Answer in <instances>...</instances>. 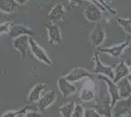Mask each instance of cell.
Listing matches in <instances>:
<instances>
[{"instance_id":"cell-1","label":"cell","mask_w":131,"mask_h":117,"mask_svg":"<svg viewBox=\"0 0 131 117\" xmlns=\"http://www.w3.org/2000/svg\"><path fill=\"white\" fill-rule=\"evenodd\" d=\"M29 46H30V52L32 53V55L35 57V59H37L39 61H41L42 63L46 66H51L52 61L48 57L46 51L32 38L29 37Z\"/></svg>"},{"instance_id":"cell-2","label":"cell","mask_w":131,"mask_h":117,"mask_svg":"<svg viewBox=\"0 0 131 117\" xmlns=\"http://www.w3.org/2000/svg\"><path fill=\"white\" fill-rule=\"evenodd\" d=\"M29 37L28 35H22L17 38L13 39V48L16 49L19 54L21 55L23 60L27 59L28 52L30 51V46H29Z\"/></svg>"},{"instance_id":"cell-3","label":"cell","mask_w":131,"mask_h":117,"mask_svg":"<svg viewBox=\"0 0 131 117\" xmlns=\"http://www.w3.org/2000/svg\"><path fill=\"white\" fill-rule=\"evenodd\" d=\"M96 77L103 80L104 82H106L107 86H108V92H109V96L111 98V103L112 106H114L115 102L120 99L119 92H118V88H117V84L115 83V81L112 78L108 77L106 75H102V74H95Z\"/></svg>"},{"instance_id":"cell-4","label":"cell","mask_w":131,"mask_h":117,"mask_svg":"<svg viewBox=\"0 0 131 117\" xmlns=\"http://www.w3.org/2000/svg\"><path fill=\"white\" fill-rule=\"evenodd\" d=\"M131 110V97L119 99L113 106V117H124Z\"/></svg>"},{"instance_id":"cell-5","label":"cell","mask_w":131,"mask_h":117,"mask_svg":"<svg viewBox=\"0 0 131 117\" xmlns=\"http://www.w3.org/2000/svg\"><path fill=\"white\" fill-rule=\"evenodd\" d=\"M103 10L98 5L90 3L85 7L84 10V16L88 22H99L102 19V13Z\"/></svg>"},{"instance_id":"cell-6","label":"cell","mask_w":131,"mask_h":117,"mask_svg":"<svg viewBox=\"0 0 131 117\" xmlns=\"http://www.w3.org/2000/svg\"><path fill=\"white\" fill-rule=\"evenodd\" d=\"M130 46V43L128 40H126L124 42L120 43V44L115 45V46H112V47H108V48H101L99 49V53H102V54H108L113 58H119L124 51Z\"/></svg>"},{"instance_id":"cell-7","label":"cell","mask_w":131,"mask_h":117,"mask_svg":"<svg viewBox=\"0 0 131 117\" xmlns=\"http://www.w3.org/2000/svg\"><path fill=\"white\" fill-rule=\"evenodd\" d=\"M58 89L64 98L75 94L77 92V88L74 84L69 81L66 77H61L58 79Z\"/></svg>"},{"instance_id":"cell-8","label":"cell","mask_w":131,"mask_h":117,"mask_svg":"<svg viewBox=\"0 0 131 117\" xmlns=\"http://www.w3.org/2000/svg\"><path fill=\"white\" fill-rule=\"evenodd\" d=\"M94 76V74L88 71L87 69L82 68V67H74L72 70H71L70 72L66 75L65 77L71 81L72 83L74 82H78L82 79H86V78H92Z\"/></svg>"},{"instance_id":"cell-9","label":"cell","mask_w":131,"mask_h":117,"mask_svg":"<svg viewBox=\"0 0 131 117\" xmlns=\"http://www.w3.org/2000/svg\"><path fill=\"white\" fill-rule=\"evenodd\" d=\"M48 31V41L52 46H58L62 41V34L59 27L55 22H48L46 24Z\"/></svg>"},{"instance_id":"cell-10","label":"cell","mask_w":131,"mask_h":117,"mask_svg":"<svg viewBox=\"0 0 131 117\" xmlns=\"http://www.w3.org/2000/svg\"><path fill=\"white\" fill-rule=\"evenodd\" d=\"M94 60H95V67H94L93 73H94V74H102V75H106V76L112 78V79L114 80V77H115L114 67L104 64V63L101 61V60L99 59V57L97 54H95Z\"/></svg>"},{"instance_id":"cell-11","label":"cell","mask_w":131,"mask_h":117,"mask_svg":"<svg viewBox=\"0 0 131 117\" xmlns=\"http://www.w3.org/2000/svg\"><path fill=\"white\" fill-rule=\"evenodd\" d=\"M105 39H106V32H105L104 28L99 23H97L90 32V40L92 42L93 46L100 47L104 43Z\"/></svg>"},{"instance_id":"cell-12","label":"cell","mask_w":131,"mask_h":117,"mask_svg":"<svg viewBox=\"0 0 131 117\" xmlns=\"http://www.w3.org/2000/svg\"><path fill=\"white\" fill-rule=\"evenodd\" d=\"M33 34L34 33L32 30L24 24H11L10 30L8 32V35L11 39H15L22 35H28L32 37Z\"/></svg>"},{"instance_id":"cell-13","label":"cell","mask_w":131,"mask_h":117,"mask_svg":"<svg viewBox=\"0 0 131 117\" xmlns=\"http://www.w3.org/2000/svg\"><path fill=\"white\" fill-rule=\"evenodd\" d=\"M57 100V94L55 91H48L46 92L44 95L41 96V98L39 99L38 102V109L40 111H43L45 109H47L48 107L52 106Z\"/></svg>"},{"instance_id":"cell-14","label":"cell","mask_w":131,"mask_h":117,"mask_svg":"<svg viewBox=\"0 0 131 117\" xmlns=\"http://www.w3.org/2000/svg\"><path fill=\"white\" fill-rule=\"evenodd\" d=\"M114 73H115L114 81L115 83H117L120 79L127 77L129 75V67H128V64L125 62V61H120V62L115 64L114 67Z\"/></svg>"},{"instance_id":"cell-15","label":"cell","mask_w":131,"mask_h":117,"mask_svg":"<svg viewBox=\"0 0 131 117\" xmlns=\"http://www.w3.org/2000/svg\"><path fill=\"white\" fill-rule=\"evenodd\" d=\"M116 84H117L120 99H126V98L131 97V84L128 78H122Z\"/></svg>"},{"instance_id":"cell-16","label":"cell","mask_w":131,"mask_h":117,"mask_svg":"<svg viewBox=\"0 0 131 117\" xmlns=\"http://www.w3.org/2000/svg\"><path fill=\"white\" fill-rule=\"evenodd\" d=\"M45 87H46V85L44 83H38L36 84V85H34L32 87V89L30 90L29 94H28L27 101H29V102H36V101H38L39 99L42 96V93H43Z\"/></svg>"},{"instance_id":"cell-17","label":"cell","mask_w":131,"mask_h":117,"mask_svg":"<svg viewBox=\"0 0 131 117\" xmlns=\"http://www.w3.org/2000/svg\"><path fill=\"white\" fill-rule=\"evenodd\" d=\"M79 98L82 101H85V102H89L95 99V91L92 87H89L87 85H85L83 88H82L81 92L79 94Z\"/></svg>"},{"instance_id":"cell-18","label":"cell","mask_w":131,"mask_h":117,"mask_svg":"<svg viewBox=\"0 0 131 117\" xmlns=\"http://www.w3.org/2000/svg\"><path fill=\"white\" fill-rule=\"evenodd\" d=\"M17 3L15 0H0V11L10 14L17 8Z\"/></svg>"},{"instance_id":"cell-19","label":"cell","mask_w":131,"mask_h":117,"mask_svg":"<svg viewBox=\"0 0 131 117\" xmlns=\"http://www.w3.org/2000/svg\"><path fill=\"white\" fill-rule=\"evenodd\" d=\"M74 107H75V103L73 101H69L61 106L59 108V112L62 117H71Z\"/></svg>"},{"instance_id":"cell-20","label":"cell","mask_w":131,"mask_h":117,"mask_svg":"<svg viewBox=\"0 0 131 117\" xmlns=\"http://www.w3.org/2000/svg\"><path fill=\"white\" fill-rule=\"evenodd\" d=\"M65 12V8H64V5L61 4V3H58L52 8L51 12L49 13V17L51 20H55V19H58L60 18L61 16H63Z\"/></svg>"},{"instance_id":"cell-21","label":"cell","mask_w":131,"mask_h":117,"mask_svg":"<svg viewBox=\"0 0 131 117\" xmlns=\"http://www.w3.org/2000/svg\"><path fill=\"white\" fill-rule=\"evenodd\" d=\"M116 22L122 28V29L125 31L127 34L131 35V18L129 19H122V18H117Z\"/></svg>"},{"instance_id":"cell-22","label":"cell","mask_w":131,"mask_h":117,"mask_svg":"<svg viewBox=\"0 0 131 117\" xmlns=\"http://www.w3.org/2000/svg\"><path fill=\"white\" fill-rule=\"evenodd\" d=\"M84 111H85V108L81 105H75L71 117H84Z\"/></svg>"},{"instance_id":"cell-23","label":"cell","mask_w":131,"mask_h":117,"mask_svg":"<svg viewBox=\"0 0 131 117\" xmlns=\"http://www.w3.org/2000/svg\"><path fill=\"white\" fill-rule=\"evenodd\" d=\"M102 114L95 108H85L84 117H101Z\"/></svg>"},{"instance_id":"cell-24","label":"cell","mask_w":131,"mask_h":117,"mask_svg":"<svg viewBox=\"0 0 131 117\" xmlns=\"http://www.w3.org/2000/svg\"><path fill=\"white\" fill-rule=\"evenodd\" d=\"M10 28H11V22H10L1 23L0 24V34L8 33L9 30H10Z\"/></svg>"},{"instance_id":"cell-25","label":"cell","mask_w":131,"mask_h":117,"mask_svg":"<svg viewBox=\"0 0 131 117\" xmlns=\"http://www.w3.org/2000/svg\"><path fill=\"white\" fill-rule=\"evenodd\" d=\"M11 22V17L9 14L7 13H4V12L0 11V24L3 23V22Z\"/></svg>"},{"instance_id":"cell-26","label":"cell","mask_w":131,"mask_h":117,"mask_svg":"<svg viewBox=\"0 0 131 117\" xmlns=\"http://www.w3.org/2000/svg\"><path fill=\"white\" fill-rule=\"evenodd\" d=\"M25 117H40V114H39L38 112L29 111V112H27V114H26V116H25Z\"/></svg>"},{"instance_id":"cell-27","label":"cell","mask_w":131,"mask_h":117,"mask_svg":"<svg viewBox=\"0 0 131 117\" xmlns=\"http://www.w3.org/2000/svg\"><path fill=\"white\" fill-rule=\"evenodd\" d=\"M87 1H89V2H90V3H94V4H96V5H98L99 7H100V8H101V9H102V10H103V11H107V10H106V9H105L104 7H103V6L101 5V4H99L98 2H97V1H96V0H87Z\"/></svg>"},{"instance_id":"cell-28","label":"cell","mask_w":131,"mask_h":117,"mask_svg":"<svg viewBox=\"0 0 131 117\" xmlns=\"http://www.w3.org/2000/svg\"><path fill=\"white\" fill-rule=\"evenodd\" d=\"M17 3H18V5H24V4H26L28 0H15Z\"/></svg>"},{"instance_id":"cell-29","label":"cell","mask_w":131,"mask_h":117,"mask_svg":"<svg viewBox=\"0 0 131 117\" xmlns=\"http://www.w3.org/2000/svg\"><path fill=\"white\" fill-rule=\"evenodd\" d=\"M71 4H74V5H79L82 2V0H70Z\"/></svg>"},{"instance_id":"cell-30","label":"cell","mask_w":131,"mask_h":117,"mask_svg":"<svg viewBox=\"0 0 131 117\" xmlns=\"http://www.w3.org/2000/svg\"><path fill=\"white\" fill-rule=\"evenodd\" d=\"M127 78H128V80H129V82H130V84H131V74H129V75L127 76Z\"/></svg>"},{"instance_id":"cell-31","label":"cell","mask_w":131,"mask_h":117,"mask_svg":"<svg viewBox=\"0 0 131 117\" xmlns=\"http://www.w3.org/2000/svg\"><path fill=\"white\" fill-rule=\"evenodd\" d=\"M128 67H129V74H131V66H128Z\"/></svg>"},{"instance_id":"cell-32","label":"cell","mask_w":131,"mask_h":117,"mask_svg":"<svg viewBox=\"0 0 131 117\" xmlns=\"http://www.w3.org/2000/svg\"><path fill=\"white\" fill-rule=\"evenodd\" d=\"M101 117H108V116H106V115H102Z\"/></svg>"},{"instance_id":"cell-33","label":"cell","mask_w":131,"mask_h":117,"mask_svg":"<svg viewBox=\"0 0 131 117\" xmlns=\"http://www.w3.org/2000/svg\"><path fill=\"white\" fill-rule=\"evenodd\" d=\"M105 1H107V0H105Z\"/></svg>"}]
</instances>
